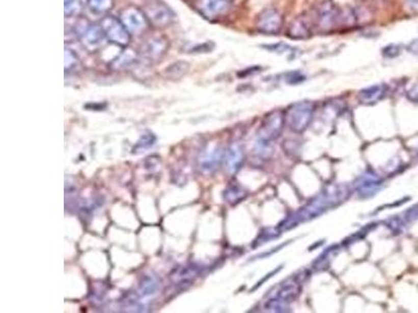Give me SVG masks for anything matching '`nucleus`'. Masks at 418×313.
<instances>
[{"label": "nucleus", "mask_w": 418, "mask_h": 313, "mask_svg": "<svg viewBox=\"0 0 418 313\" xmlns=\"http://www.w3.org/2000/svg\"><path fill=\"white\" fill-rule=\"evenodd\" d=\"M349 195V190L344 185H330L326 187L318 197L308 205L297 211L294 215L283 223L280 227L282 230H290L298 224L308 222L319 216L325 211L342 204Z\"/></svg>", "instance_id": "nucleus-1"}, {"label": "nucleus", "mask_w": 418, "mask_h": 313, "mask_svg": "<svg viewBox=\"0 0 418 313\" xmlns=\"http://www.w3.org/2000/svg\"><path fill=\"white\" fill-rule=\"evenodd\" d=\"M316 105L311 101H301L292 104L285 112L286 126L294 133H303L312 122Z\"/></svg>", "instance_id": "nucleus-2"}, {"label": "nucleus", "mask_w": 418, "mask_h": 313, "mask_svg": "<svg viewBox=\"0 0 418 313\" xmlns=\"http://www.w3.org/2000/svg\"><path fill=\"white\" fill-rule=\"evenodd\" d=\"M286 126L285 112L282 110H273L268 113L262 121L258 130V140L272 142L280 137Z\"/></svg>", "instance_id": "nucleus-3"}, {"label": "nucleus", "mask_w": 418, "mask_h": 313, "mask_svg": "<svg viewBox=\"0 0 418 313\" xmlns=\"http://www.w3.org/2000/svg\"><path fill=\"white\" fill-rule=\"evenodd\" d=\"M101 26L105 32L107 40L111 43L122 47H125L129 44L131 34L123 24L121 19H116L113 16L105 17L101 22Z\"/></svg>", "instance_id": "nucleus-4"}, {"label": "nucleus", "mask_w": 418, "mask_h": 313, "mask_svg": "<svg viewBox=\"0 0 418 313\" xmlns=\"http://www.w3.org/2000/svg\"><path fill=\"white\" fill-rule=\"evenodd\" d=\"M284 26V17L280 11L267 8L258 14L256 18V28L265 35H277Z\"/></svg>", "instance_id": "nucleus-5"}, {"label": "nucleus", "mask_w": 418, "mask_h": 313, "mask_svg": "<svg viewBox=\"0 0 418 313\" xmlns=\"http://www.w3.org/2000/svg\"><path fill=\"white\" fill-rule=\"evenodd\" d=\"M301 289L302 279L298 275H294L287 279L285 282L281 283V285L277 287L275 293L270 299L282 302L289 306V304H291L299 297Z\"/></svg>", "instance_id": "nucleus-6"}, {"label": "nucleus", "mask_w": 418, "mask_h": 313, "mask_svg": "<svg viewBox=\"0 0 418 313\" xmlns=\"http://www.w3.org/2000/svg\"><path fill=\"white\" fill-rule=\"evenodd\" d=\"M144 13L146 14L149 22L156 26L170 25L176 19V14L174 11L165 4L161 3L160 0L149 4L145 8Z\"/></svg>", "instance_id": "nucleus-7"}, {"label": "nucleus", "mask_w": 418, "mask_h": 313, "mask_svg": "<svg viewBox=\"0 0 418 313\" xmlns=\"http://www.w3.org/2000/svg\"><path fill=\"white\" fill-rule=\"evenodd\" d=\"M339 14L340 10L338 9L331 2L327 0L320 5L317 11L316 23L321 32H330L337 24H339Z\"/></svg>", "instance_id": "nucleus-8"}, {"label": "nucleus", "mask_w": 418, "mask_h": 313, "mask_svg": "<svg viewBox=\"0 0 418 313\" xmlns=\"http://www.w3.org/2000/svg\"><path fill=\"white\" fill-rule=\"evenodd\" d=\"M121 21L130 34L141 35L149 27V20L144 12L136 8H128L123 11Z\"/></svg>", "instance_id": "nucleus-9"}, {"label": "nucleus", "mask_w": 418, "mask_h": 313, "mask_svg": "<svg viewBox=\"0 0 418 313\" xmlns=\"http://www.w3.org/2000/svg\"><path fill=\"white\" fill-rule=\"evenodd\" d=\"M383 185V180L379 175L368 171L362 174L361 177L355 182V190L359 193V195L363 199L371 198L373 195L379 192Z\"/></svg>", "instance_id": "nucleus-10"}, {"label": "nucleus", "mask_w": 418, "mask_h": 313, "mask_svg": "<svg viewBox=\"0 0 418 313\" xmlns=\"http://www.w3.org/2000/svg\"><path fill=\"white\" fill-rule=\"evenodd\" d=\"M168 51V40L163 37H151L142 47V53L149 61H158Z\"/></svg>", "instance_id": "nucleus-11"}, {"label": "nucleus", "mask_w": 418, "mask_h": 313, "mask_svg": "<svg viewBox=\"0 0 418 313\" xmlns=\"http://www.w3.org/2000/svg\"><path fill=\"white\" fill-rule=\"evenodd\" d=\"M231 7V0H199L197 8L208 19L217 18L226 14Z\"/></svg>", "instance_id": "nucleus-12"}, {"label": "nucleus", "mask_w": 418, "mask_h": 313, "mask_svg": "<svg viewBox=\"0 0 418 313\" xmlns=\"http://www.w3.org/2000/svg\"><path fill=\"white\" fill-rule=\"evenodd\" d=\"M106 35L103 27L99 25H90L82 34L81 42L89 51H95L101 48L106 41Z\"/></svg>", "instance_id": "nucleus-13"}, {"label": "nucleus", "mask_w": 418, "mask_h": 313, "mask_svg": "<svg viewBox=\"0 0 418 313\" xmlns=\"http://www.w3.org/2000/svg\"><path fill=\"white\" fill-rule=\"evenodd\" d=\"M388 93V87L385 84H376L362 89L357 94V100L365 106H372L381 102Z\"/></svg>", "instance_id": "nucleus-14"}, {"label": "nucleus", "mask_w": 418, "mask_h": 313, "mask_svg": "<svg viewBox=\"0 0 418 313\" xmlns=\"http://www.w3.org/2000/svg\"><path fill=\"white\" fill-rule=\"evenodd\" d=\"M287 36L293 40H305L312 36V27L305 17H296L289 24Z\"/></svg>", "instance_id": "nucleus-15"}, {"label": "nucleus", "mask_w": 418, "mask_h": 313, "mask_svg": "<svg viewBox=\"0 0 418 313\" xmlns=\"http://www.w3.org/2000/svg\"><path fill=\"white\" fill-rule=\"evenodd\" d=\"M417 218H418V205L410 208L408 211L405 212V214L403 213L402 215H399V216H393L392 218L388 220L387 225L392 232L399 234L405 230L408 224L414 222Z\"/></svg>", "instance_id": "nucleus-16"}, {"label": "nucleus", "mask_w": 418, "mask_h": 313, "mask_svg": "<svg viewBox=\"0 0 418 313\" xmlns=\"http://www.w3.org/2000/svg\"><path fill=\"white\" fill-rule=\"evenodd\" d=\"M244 162V153L242 148L233 144L229 147V149L226 152V165L227 169L231 173H235L241 169L242 164Z\"/></svg>", "instance_id": "nucleus-17"}, {"label": "nucleus", "mask_w": 418, "mask_h": 313, "mask_svg": "<svg viewBox=\"0 0 418 313\" xmlns=\"http://www.w3.org/2000/svg\"><path fill=\"white\" fill-rule=\"evenodd\" d=\"M222 158L223 155L220 148L208 149L201 158V168L206 172H212L220 165Z\"/></svg>", "instance_id": "nucleus-18"}, {"label": "nucleus", "mask_w": 418, "mask_h": 313, "mask_svg": "<svg viewBox=\"0 0 418 313\" xmlns=\"http://www.w3.org/2000/svg\"><path fill=\"white\" fill-rule=\"evenodd\" d=\"M248 195V191L241 185L232 184L224 191V200L230 205H236L245 200Z\"/></svg>", "instance_id": "nucleus-19"}, {"label": "nucleus", "mask_w": 418, "mask_h": 313, "mask_svg": "<svg viewBox=\"0 0 418 313\" xmlns=\"http://www.w3.org/2000/svg\"><path fill=\"white\" fill-rule=\"evenodd\" d=\"M159 288V283L154 276H146L139 285V296L143 299L153 298Z\"/></svg>", "instance_id": "nucleus-20"}, {"label": "nucleus", "mask_w": 418, "mask_h": 313, "mask_svg": "<svg viewBox=\"0 0 418 313\" xmlns=\"http://www.w3.org/2000/svg\"><path fill=\"white\" fill-rule=\"evenodd\" d=\"M137 58L136 52L132 49H126L124 52H122L118 56H116L114 60L111 62V67L113 69H125L129 66H131Z\"/></svg>", "instance_id": "nucleus-21"}, {"label": "nucleus", "mask_w": 418, "mask_h": 313, "mask_svg": "<svg viewBox=\"0 0 418 313\" xmlns=\"http://www.w3.org/2000/svg\"><path fill=\"white\" fill-rule=\"evenodd\" d=\"M189 69V64L185 61H177L173 64H171L166 69H165V75L166 77L171 78V80H179L182 76H184Z\"/></svg>", "instance_id": "nucleus-22"}, {"label": "nucleus", "mask_w": 418, "mask_h": 313, "mask_svg": "<svg viewBox=\"0 0 418 313\" xmlns=\"http://www.w3.org/2000/svg\"><path fill=\"white\" fill-rule=\"evenodd\" d=\"M86 3L89 9L97 14L107 13L114 6V0H86Z\"/></svg>", "instance_id": "nucleus-23"}, {"label": "nucleus", "mask_w": 418, "mask_h": 313, "mask_svg": "<svg viewBox=\"0 0 418 313\" xmlns=\"http://www.w3.org/2000/svg\"><path fill=\"white\" fill-rule=\"evenodd\" d=\"M156 142V136L152 133L144 134L141 139L137 141V143L133 147V152H142L146 151L150 147H152Z\"/></svg>", "instance_id": "nucleus-24"}, {"label": "nucleus", "mask_w": 418, "mask_h": 313, "mask_svg": "<svg viewBox=\"0 0 418 313\" xmlns=\"http://www.w3.org/2000/svg\"><path fill=\"white\" fill-rule=\"evenodd\" d=\"M82 0H64V13L65 17L77 16L82 12Z\"/></svg>", "instance_id": "nucleus-25"}, {"label": "nucleus", "mask_w": 418, "mask_h": 313, "mask_svg": "<svg viewBox=\"0 0 418 313\" xmlns=\"http://www.w3.org/2000/svg\"><path fill=\"white\" fill-rule=\"evenodd\" d=\"M79 66V58L77 54L70 48H65V71H74Z\"/></svg>", "instance_id": "nucleus-26"}, {"label": "nucleus", "mask_w": 418, "mask_h": 313, "mask_svg": "<svg viewBox=\"0 0 418 313\" xmlns=\"http://www.w3.org/2000/svg\"><path fill=\"white\" fill-rule=\"evenodd\" d=\"M335 251H337V249H333V247H329V248L325 249V252L322 254V256L319 257L315 261L314 267L318 270H322V269L328 267L329 262L332 258V255L335 254Z\"/></svg>", "instance_id": "nucleus-27"}, {"label": "nucleus", "mask_w": 418, "mask_h": 313, "mask_svg": "<svg viewBox=\"0 0 418 313\" xmlns=\"http://www.w3.org/2000/svg\"><path fill=\"white\" fill-rule=\"evenodd\" d=\"M263 47H264L265 49H267L268 51L275 52V53H280V54H283V53H291V52H293V51L295 50L294 47H292V46L289 45V44L283 43V42L276 43V44H270V45H263Z\"/></svg>", "instance_id": "nucleus-28"}, {"label": "nucleus", "mask_w": 418, "mask_h": 313, "mask_svg": "<svg viewBox=\"0 0 418 313\" xmlns=\"http://www.w3.org/2000/svg\"><path fill=\"white\" fill-rule=\"evenodd\" d=\"M198 275V269L194 266H185L177 273V279L181 281H187Z\"/></svg>", "instance_id": "nucleus-29"}, {"label": "nucleus", "mask_w": 418, "mask_h": 313, "mask_svg": "<svg viewBox=\"0 0 418 313\" xmlns=\"http://www.w3.org/2000/svg\"><path fill=\"white\" fill-rule=\"evenodd\" d=\"M402 52V47L397 44H389L382 49V54L386 58H395Z\"/></svg>", "instance_id": "nucleus-30"}, {"label": "nucleus", "mask_w": 418, "mask_h": 313, "mask_svg": "<svg viewBox=\"0 0 418 313\" xmlns=\"http://www.w3.org/2000/svg\"><path fill=\"white\" fill-rule=\"evenodd\" d=\"M305 80V76L304 74L300 73L299 71H292L290 73L287 74L286 76V81L290 84V85H297V84H300Z\"/></svg>", "instance_id": "nucleus-31"}, {"label": "nucleus", "mask_w": 418, "mask_h": 313, "mask_svg": "<svg viewBox=\"0 0 418 313\" xmlns=\"http://www.w3.org/2000/svg\"><path fill=\"white\" fill-rule=\"evenodd\" d=\"M213 48H214V43L209 41V42H205L203 44H199V45L192 47L191 52H193V53H205V52L212 51Z\"/></svg>", "instance_id": "nucleus-32"}, {"label": "nucleus", "mask_w": 418, "mask_h": 313, "mask_svg": "<svg viewBox=\"0 0 418 313\" xmlns=\"http://www.w3.org/2000/svg\"><path fill=\"white\" fill-rule=\"evenodd\" d=\"M407 99L412 103L418 104V82L414 84L408 91H407Z\"/></svg>", "instance_id": "nucleus-33"}, {"label": "nucleus", "mask_w": 418, "mask_h": 313, "mask_svg": "<svg viewBox=\"0 0 418 313\" xmlns=\"http://www.w3.org/2000/svg\"><path fill=\"white\" fill-rule=\"evenodd\" d=\"M263 70V68L261 66H251L248 67L244 70H242L241 72H238V77H248L251 76L257 72H261Z\"/></svg>", "instance_id": "nucleus-34"}, {"label": "nucleus", "mask_w": 418, "mask_h": 313, "mask_svg": "<svg viewBox=\"0 0 418 313\" xmlns=\"http://www.w3.org/2000/svg\"><path fill=\"white\" fill-rule=\"evenodd\" d=\"M408 50H409L410 52H413V53L418 54V39H417V40H414L413 42H411V43L409 44Z\"/></svg>", "instance_id": "nucleus-35"}, {"label": "nucleus", "mask_w": 418, "mask_h": 313, "mask_svg": "<svg viewBox=\"0 0 418 313\" xmlns=\"http://www.w3.org/2000/svg\"><path fill=\"white\" fill-rule=\"evenodd\" d=\"M407 2L410 4L411 7L418 8V0H407Z\"/></svg>", "instance_id": "nucleus-36"}]
</instances>
